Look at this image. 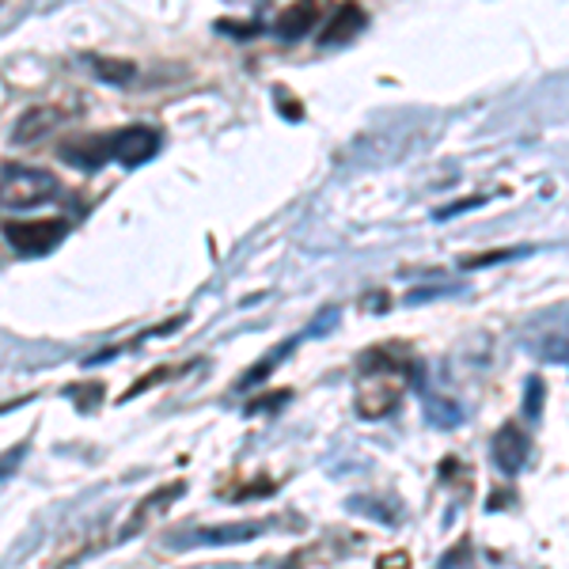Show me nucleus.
Wrapping results in <instances>:
<instances>
[{"label":"nucleus","mask_w":569,"mask_h":569,"mask_svg":"<svg viewBox=\"0 0 569 569\" xmlns=\"http://www.w3.org/2000/svg\"><path fill=\"white\" fill-rule=\"evenodd\" d=\"M410 365L407 357L399 350H372L365 357V383H361V395H357V410L365 418H383L395 402L402 399L407 391V380H410Z\"/></svg>","instance_id":"obj_1"},{"label":"nucleus","mask_w":569,"mask_h":569,"mask_svg":"<svg viewBox=\"0 0 569 569\" xmlns=\"http://www.w3.org/2000/svg\"><path fill=\"white\" fill-rule=\"evenodd\" d=\"M58 198V179L42 168L8 163L0 171V206L4 209H39Z\"/></svg>","instance_id":"obj_2"},{"label":"nucleus","mask_w":569,"mask_h":569,"mask_svg":"<svg viewBox=\"0 0 569 569\" xmlns=\"http://www.w3.org/2000/svg\"><path fill=\"white\" fill-rule=\"evenodd\" d=\"M4 240L20 254H46L66 240V220H8Z\"/></svg>","instance_id":"obj_3"},{"label":"nucleus","mask_w":569,"mask_h":569,"mask_svg":"<svg viewBox=\"0 0 569 569\" xmlns=\"http://www.w3.org/2000/svg\"><path fill=\"white\" fill-rule=\"evenodd\" d=\"M160 149V133L152 126H130V130H114L110 133V160L126 163V168H137L149 156Z\"/></svg>","instance_id":"obj_4"},{"label":"nucleus","mask_w":569,"mask_h":569,"mask_svg":"<svg viewBox=\"0 0 569 569\" xmlns=\"http://www.w3.org/2000/svg\"><path fill=\"white\" fill-rule=\"evenodd\" d=\"M490 452H493V463H498L505 475H517L531 456V437L517 426V421H509V426L498 429Z\"/></svg>","instance_id":"obj_5"},{"label":"nucleus","mask_w":569,"mask_h":569,"mask_svg":"<svg viewBox=\"0 0 569 569\" xmlns=\"http://www.w3.org/2000/svg\"><path fill=\"white\" fill-rule=\"evenodd\" d=\"M61 156L80 171H96L110 160V133H91V137H72L61 144Z\"/></svg>","instance_id":"obj_6"},{"label":"nucleus","mask_w":569,"mask_h":569,"mask_svg":"<svg viewBox=\"0 0 569 569\" xmlns=\"http://www.w3.org/2000/svg\"><path fill=\"white\" fill-rule=\"evenodd\" d=\"M66 114L69 110L66 107H53V103H42V107H31L27 114L16 122V133H12V141L16 144H27V141H39V137L46 133H53L61 122H66Z\"/></svg>","instance_id":"obj_7"},{"label":"nucleus","mask_w":569,"mask_h":569,"mask_svg":"<svg viewBox=\"0 0 569 569\" xmlns=\"http://www.w3.org/2000/svg\"><path fill=\"white\" fill-rule=\"evenodd\" d=\"M319 0H297L292 8H284V12L278 16V23H273V31L281 34V39H289V42H297V39H305V34L316 31V23H319Z\"/></svg>","instance_id":"obj_8"},{"label":"nucleus","mask_w":569,"mask_h":569,"mask_svg":"<svg viewBox=\"0 0 569 569\" xmlns=\"http://www.w3.org/2000/svg\"><path fill=\"white\" fill-rule=\"evenodd\" d=\"M266 525H224V528H209V531H194L187 539H171V543H209V547H228V543H243V539L262 536Z\"/></svg>","instance_id":"obj_9"},{"label":"nucleus","mask_w":569,"mask_h":569,"mask_svg":"<svg viewBox=\"0 0 569 569\" xmlns=\"http://www.w3.org/2000/svg\"><path fill=\"white\" fill-rule=\"evenodd\" d=\"M361 27H365V12H361V8H357L353 0H350V4H342L335 16H330V23H327V31L319 34V42H323V46L350 42L353 34L361 31Z\"/></svg>","instance_id":"obj_10"},{"label":"nucleus","mask_w":569,"mask_h":569,"mask_svg":"<svg viewBox=\"0 0 569 569\" xmlns=\"http://www.w3.org/2000/svg\"><path fill=\"white\" fill-rule=\"evenodd\" d=\"M96 69L99 77L110 80V84H130L133 80V61H110V58H96Z\"/></svg>","instance_id":"obj_11"},{"label":"nucleus","mask_w":569,"mask_h":569,"mask_svg":"<svg viewBox=\"0 0 569 569\" xmlns=\"http://www.w3.org/2000/svg\"><path fill=\"white\" fill-rule=\"evenodd\" d=\"M289 346H292V342H289ZM289 346H281V350H278V353L262 357V361H259V365H254V369H251V372H247V376H243V388H251V383H259V380H262V376H266V372H270V369H273V365H278V361H281V357H284V353H289Z\"/></svg>","instance_id":"obj_12"}]
</instances>
